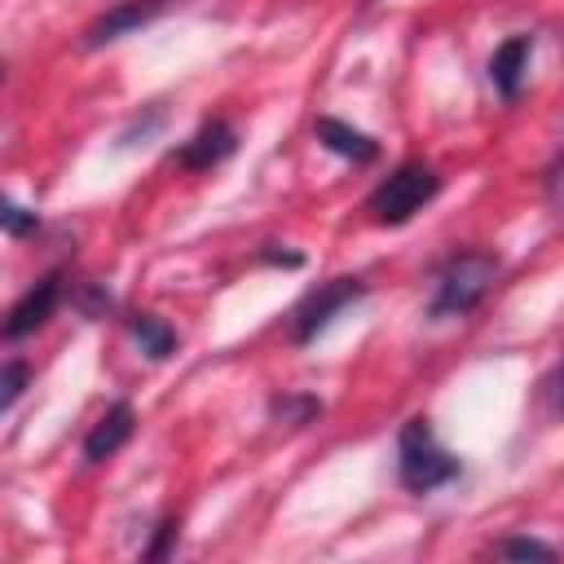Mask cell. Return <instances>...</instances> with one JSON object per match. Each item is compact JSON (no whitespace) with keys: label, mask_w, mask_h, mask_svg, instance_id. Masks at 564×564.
<instances>
[{"label":"cell","mask_w":564,"mask_h":564,"mask_svg":"<svg viewBox=\"0 0 564 564\" xmlns=\"http://www.w3.org/2000/svg\"><path fill=\"white\" fill-rule=\"evenodd\" d=\"M498 269H502V260L485 247H467V251L445 256V264L436 269V282H432L427 317L432 322H454V317H467L471 308H480V300L498 282Z\"/></svg>","instance_id":"6da1fadb"},{"label":"cell","mask_w":564,"mask_h":564,"mask_svg":"<svg viewBox=\"0 0 564 564\" xmlns=\"http://www.w3.org/2000/svg\"><path fill=\"white\" fill-rule=\"evenodd\" d=\"M463 476V463L441 445L427 414H414L397 432V480L410 494H436Z\"/></svg>","instance_id":"7a4b0ae2"},{"label":"cell","mask_w":564,"mask_h":564,"mask_svg":"<svg viewBox=\"0 0 564 564\" xmlns=\"http://www.w3.org/2000/svg\"><path fill=\"white\" fill-rule=\"evenodd\" d=\"M436 194H441L436 167L410 159V163L392 167V172L366 194V212H370L375 225H405V220H414Z\"/></svg>","instance_id":"3957f363"},{"label":"cell","mask_w":564,"mask_h":564,"mask_svg":"<svg viewBox=\"0 0 564 564\" xmlns=\"http://www.w3.org/2000/svg\"><path fill=\"white\" fill-rule=\"evenodd\" d=\"M366 295V282L361 278H330V282H322L317 291H308L300 304H295V313H291V339L295 344H313L348 304H357Z\"/></svg>","instance_id":"277c9868"},{"label":"cell","mask_w":564,"mask_h":564,"mask_svg":"<svg viewBox=\"0 0 564 564\" xmlns=\"http://www.w3.org/2000/svg\"><path fill=\"white\" fill-rule=\"evenodd\" d=\"M62 295H66V286H62V273L53 269V273H44L35 286H26L18 300H13V308L4 313V322H0V339H26V335H35L53 313H57V304H62Z\"/></svg>","instance_id":"5b68a950"},{"label":"cell","mask_w":564,"mask_h":564,"mask_svg":"<svg viewBox=\"0 0 564 564\" xmlns=\"http://www.w3.org/2000/svg\"><path fill=\"white\" fill-rule=\"evenodd\" d=\"M529 57H533V35L529 31H516L507 35L494 57H489V84L498 88L502 101H516L524 93V79H529Z\"/></svg>","instance_id":"8992f818"},{"label":"cell","mask_w":564,"mask_h":564,"mask_svg":"<svg viewBox=\"0 0 564 564\" xmlns=\"http://www.w3.org/2000/svg\"><path fill=\"white\" fill-rule=\"evenodd\" d=\"M238 150V132L229 119H203L198 132L176 150V163L189 167V172H207L216 163H225L229 154Z\"/></svg>","instance_id":"52a82bcc"},{"label":"cell","mask_w":564,"mask_h":564,"mask_svg":"<svg viewBox=\"0 0 564 564\" xmlns=\"http://www.w3.org/2000/svg\"><path fill=\"white\" fill-rule=\"evenodd\" d=\"M132 432H137V410H132L128 401L106 405V414H101V419L88 427V436H84V458H88V463L115 458V454L132 441Z\"/></svg>","instance_id":"ba28073f"},{"label":"cell","mask_w":564,"mask_h":564,"mask_svg":"<svg viewBox=\"0 0 564 564\" xmlns=\"http://www.w3.org/2000/svg\"><path fill=\"white\" fill-rule=\"evenodd\" d=\"M313 137H317L330 154H339V159H348V163H375V159H379V141H375L370 132H361V128L335 119V115H317V119H313Z\"/></svg>","instance_id":"9c48e42d"},{"label":"cell","mask_w":564,"mask_h":564,"mask_svg":"<svg viewBox=\"0 0 564 564\" xmlns=\"http://www.w3.org/2000/svg\"><path fill=\"white\" fill-rule=\"evenodd\" d=\"M163 4H167V0H128V4H115V9H106V13L84 31V44H88V48H101V44L128 35V31L145 26L150 18H159Z\"/></svg>","instance_id":"30bf717a"},{"label":"cell","mask_w":564,"mask_h":564,"mask_svg":"<svg viewBox=\"0 0 564 564\" xmlns=\"http://www.w3.org/2000/svg\"><path fill=\"white\" fill-rule=\"evenodd\" d=\"M128 335L137 339V348L150 357V361H167L176 352V330L159 317V313H128Z\"/></svg>","instance_id":"8fae6325"},{"label":"cell","mask_w":564,"mask_h":564,"mask_svg":"<svg viewBox=\"0 0 564 564\" xmlns=\"http://www.w3.org/2000/svg\"><path fill=\"white\" fill-rule=\"evenodd\" d=\"M269 419L273 423H291V427H308L322 419V401L313 392H282L269 401Z\"/></svg>","instance_id":"7c38bea8"},{"label":"cell","mask_w":564,"mask_h":564,"mask_svg":"<svg viewBox=\"0 0 564 564\" xmlns=\"http://www.w3.org/2000/svg\"><path fill=\"white\" fill-rule=\"evenodd\" d=\"M26 388H31V361H22V357L0 361V414H4L9 405H18Z\"/></svg>","instance_id":"4fadbf2b"},{"label":"cell","mask_w":564,"mask_h":564,"mask_svg":"<svg viewBox=\"0 0 564 564\" xmlns=\"http://www.w3.org/2000/svg\"><path fill=\"white\" fill-rule=\"evenodd\" d=\"M35 229H40V216H35L31 207H22V203H13V198L0 194V234H9V238H31Z\"/></svg>","instance_id":"5bb4252c"},{"label":"cell","mask_w":564,"mask_h":564,"mask_svg":"<svg viewBox=\"0 0 564 564\" xmlns=\"http://www.w3.org/2000/svg\"><path fill=\"white\" fill-rule=\"evenodd\" d=\"M494 555H507V560H555V546L542 542V538H507V542H494Z\"/></svg>","instance_id":"9a60e30c"},{"label":"cell","mask_w":564,"mask_h":564,"mask_svg":"<svg viewBox=\"0 0 564 564\" xmlns=\"http://www.w3.org/2000/svg\"><path fill=\"white\" fill-rule=\"evenodd\" d=\"M181 538V524H176V516H163L159 524H154V542L145 546V560H163V555H172V542Z\"/></svg>","instance_id":"2e32d148"},{"label":"cell","mask_w":564,"mask_h":564,"mask_svg":"<svg viewBox=\"0 0 564 564\" xmlns=\"http://www.w3.org/2000/svg\"><path fill=\"white\" fill-rule=\"evenodd\" d=\"M79 308H84V313H88V317H101V313H106V308H110V295H101V291H97V286H88V291H84V295H79Z\"/></svg>","instance_id":"e0dca14e"},{"label":"cell","mask_w":564,"mask_h":564,"mask_svg":"<svg viewBox=\"0 0 564 564\" xmlns=\"http://www.w3.org/2000/svg\"><path fill=\"white\" fill-rule=\"evenodd\" d=\"M260 260H264V264H286V269H300V264H304V256H295V251H273V247H264Z\"/></svg>","instance_id":"ac0fdd59"},{"label":"cell","mask_w":564,"mask_h":564,"mask_svg":"<svg viewBox=\"0 0 564 564\" xmlns=\"http://www.w3.org/2000/svg\"><path fill=\"white\" fill-rule=\"evenodd\" d=\"M0 79H4V70H0Z\"/></svg>","instance_id":"d6986e66"}]
</instances>
